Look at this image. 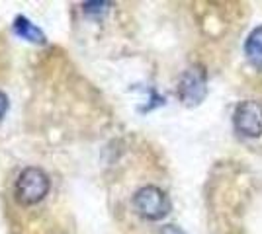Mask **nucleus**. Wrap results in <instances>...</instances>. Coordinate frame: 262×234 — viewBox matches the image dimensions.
I'll return each instance as SVG.
<instances>
[{
	"mask_svg": "<svg viewBox=\"0 0 262 234\" xmlns=\"http://www.w3.org/2000/svg\"><path fill=\"white\" fill-rule=\"evenodd\" d=\"M49 186L51 184H49V178L43 170L30 166L22 170V174L18 176L16 186H14V193H16V199L22 205H35L49 193Z\"/></svg>",
	"mask_w": 262,
	"mask_h": 234,
	"instance_id": "obj_1",
	"label": "nucleus"
},
{
	"mask_svg": "<svg viewBox=\"0 0 262 234\" xmlns=\"http://www.w3.org/2000/svg\"><path fill=\"white\" fill-rule=\"evenodd\" d=\"M133 205L137 213L145 217L147 221H161L170 211V201L163 190L157 186H145L135 193Z\"/></svg>",
	"mask_w": 262,
	"mask_h": 234,
	"instance_id": "obj_2",
	"label": "nucleus"
},
{
	"mask_svg": "<svg viewBox=\"0 0 262 234\" xmlns=\"http://www.w3.org/2000/svg\"><path fill=\"white\" fill-rule=\"evenodd\" d=\"M233 125L245 137L262 135V103L258 101H241L233 113Z\"/></svg>",
	"mask_w": 262,
	"mask_h": 234,
	"instance_id": "obj_3",
	"label": "nucleus"
},
{
	"mask_svg": "<svg viewBox=\"0 0 262 234\" xmlns=\"http://www.w3.org/2000/svg\"><path fill=\"white\" fill-rule=\"evenodd\" d=\"M180 100L186 106H198L206 100L208 96V80L206 72L202 68H188L182 78H180V86H178Z\"/></svg>",
	"mask_w": 262,
	"mask_h": 234,
	"instance_id": "obj_4",
	"label": "nucleus"
},
{
	"mask_svg": "<svg viewBox=\"0 0 262 234\" xmlns=\"http://www.w3.org/2000/svg\"><path fill=\"white\" fill-rule=\"evenodd\" d=\"M245 53L256 68H262V28H256L245 41Z\"/></svg>",
	"mask_w": 262,
	"mask_h": 234,
	"instance_id": "obj_5",
	"label": "nucleus"
},
{
	"mask_svg": "<svg viewBox=\"0 0 262 234\" xmlns=\"http://www.w3.org/2000/svg\"><path fill=\"white\" fill-rule=\"evenodd\" d=\"M14 32L20 35L22 39H28L32 43H45V35L41 34V30H37L28 18H22L18 16L14 20Z\"/></svg>",
	"mask_w": 262,
	"mask_h": 234,
	"instance_id": "obj_6",
	"label": "nucleus"
},
{
	"mask_svg": "<svg viewBox=\"0 0 262 234\" xmlns=\"http://www.w3.org/2000/svg\"><path fill=\"white\" fill-rule=\"evenodd\" d=\"M6 110H8V98H6V94H4V92H0V119L4 117Z\"/></svg>",
	"mask_w": 262,
	"mask_h": 234,
	"instance_id": "obj_7",
	"label": "nucleus"
},
{
	"mask_svg": "<svg viewBox=\"0 0 262 234\" xmlns=\"http://www.w3.org/2000/svg\"><path fill=\"white\" fill-rule=\"evenodd\" d=\"M161 234H184V232L178 226H174V224H166V226H163Z\"/></svg>",
	"mask_w": 262,
	"mask_h": 234,
	"instance_id": "obj_8",
	"label": "nucleus"
}]
</instances>
